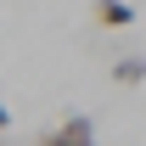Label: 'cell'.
Returning <instances> with one entry per match:
<instances>
[{
    "label": "cell",
    "instance_id": "1",
    "mask_svg": "<svg viewBox=\"0 0 146 146\" xmlns=\"http://www.w3.org/2000/svg\"><path fill=\"white\" fill-rule=\"evenodd\" d=\"M45 146H101V141H96V124H90V118H84V112H73V118L56 124V135H51Z\"/></svg>",
    "mask_w": 146,
    "mask_h": 146
},
{
    "label": "cell",
    "instance_id": "2",
    "mask_svg": "<svg viewBox=\"0 0 146 146\" xmlns=\"http://www.w3.org/2000/svg\"><path fill=\"white\" fill-rule=\"evenodd\" d=\"M90 17L101 23V28H129V23H135V6H129V0H90Z\"/></svg>",
    "mask_w": 146,
    "mask_h": 146
},
{
    "label": "cell",
    "instance_id": "3",
    "mask_svg": "<svg viewBox=\"0 0 146 146\" xmlns=\"http://www.w3.org/2000/svg\"><path fill=\"white\" fill-rule=\"evenodd\" d=\"M146 79V56H118L112 62V84H141Z\"/></svg>",
    "mask_w": 146,
    "mask_h": 146
},
{
    "label": "cell",
    "instance_id": "4",
    "mask_svg": "<svg viewBox=\"0 0 146 146\" xmlns=\"http://www.w3.org/2000/svg\"><path fill=\"white\" fill-rule=\"evenodd\" d=\"M0 129H11V107H6V101H0Z\"/></svg>",
    "mask_w": 146,
    "mask_h": 146
}]
</instances>
